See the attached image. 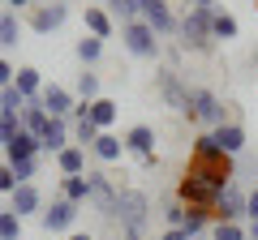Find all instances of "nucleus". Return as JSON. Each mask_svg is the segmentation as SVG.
Returning <instances> with one entry per match:
<instances>
[{
	"instance_id": "f257e3e1",
	"label": "nucleus",
	"mask_w": 258,
	"mask_h": 240,
	"mask_svg": "<svg viewBox=\"0 0 258 240\" xmlns=\"http://www.w3.org/2000/svg\"><path fill=\"white\" fill-rule=\"evenodd\" d=\"M211 13H215V9H207V5H189V9H185L181 26H176V39H181L185 52L207 56V52L215 47V39H211Z\"/></svg>"
},
{
	"instance_id": "f03ea898",
	"label": "nucleus",
	"mask_w": 258,
	"mask_h": 240,
	"mask_svg": "<svg viewBox=\"0 0 258 240\" xmlns=\"http://www.w3.org/2000/svg\"><path fill=\"white\" fill-rule=\"evenodd\" d=\"M189 176H198V180H207L211 189H228L232 180H237V159L224 155V150H215V155H189V167H185Z\"/></svg>"
},
{
	"instance_id": "7ed1b4c3",
	"label": "nucleus",
	"mask_w": 258,
	"mask_h": 240,
	"mask_svg": "<svg viewBox=\"0 0 258 240\" xmlns=\"http://www.w3.org/2000/svg\"><path fill=\"white\" fill-rule=\"evenodd\" d=\"M185 116L203 129H220V125H228V103L207 86H189V111Z\"/></svg>"
},
{
	"instance_id": "20e7f679",
	"label": "nucleus",
	"mask_w": 258,
	"mask_h": 240,
	"mask_svg": "<svg viewBox=\"0 0 258 240\" xmlns=\"http://www.w3.org/2000/svg\"><path fill=\"white\" fill-rule=\"evenodd\" d=\"M147 214H151V197L142 189H120L116 206H112V219H120L125 231H142L147 236Z\"/></svg>"
},
{
	"instance_id": "39448f33",
	"label": "nucleus",
	"mask_w": 258,
	"mask_h": 240,
	"mask_svg": "<svg viewBox=\"0 0 258 240\" xmlns=\"http://www.w3.org/2000/svg\"><path fill=\"white\" fill-rule=\"evenodd\" d=\"M120 30V43H125V52L134 56V60H159V52H164V43H159V35L147 26V22H125Z\"/></svg>"
},
{
	"instance_id": "423d86ee",
	"label": "nucleus",
	"mask_w": 258,
	"mask_h": 240,
	"mask_svg": "<svg viewBox=\"0 0 258 240\" xmlns=\"http://www.w3.org/2000/svg\"><path fill=\"white\" fill-rule=\"evenodd\" d=\"M78 214H82V206L64 202V197L56 193L52 202H47L43 210H39V227H43L47 236H56V240H60L64 231H74V227H78Z\"/></svg>"
},
{
	"instance_id": "0eeeda50",
	"label": "nucleus",
	"mask_w": 258,
	"mask_h": 240,
	"mask_svg": "<svg viewBox=\"0 0 258 240\" xmlns=\"http://www.w3.org/2000/svg\"><path fill=\"white\" fill-rule=\"evenodd\" d=\"M220 193H224V189H211L207 180H198V176H189V172L176 180V202H181L185 210H211Z\"/></svg>"
},
{
	"instance_id": "6e6552de",
	"label": "nucleus",
	"mask_w": 258,
	"mask_h": 240,
	"mask_svg": "<svg viewBox=\"0 0 258 240\" xmlns=\"http://www.w3.org/2000/svg\"><path fill=\"white\" fill-rule=\"evenodd\" d=\"M22 22H26L35 35H52V30H60L64 22H69V5H60V0H47V5H30V9L22 13Z\"/></svg>"
},
{
	"instance_id": "1a4fd4ad",
	"label": "nucleus",
	"mask_w": 258,
	"mask_h": 240,
	"mask_svg": "<svg viewBox=\"0 0 258 240\" xmlns=\"http://www.w3.org/2000/svg\"><path fill=\"white\" fill-rule=\"evenodd\" d=\"M155 94L164 99V107H172V111H189V86L181 82V73L176 69H159L155 73Z\"/></svg>"
},
{
	"instance_id": "9d476101",
	"label": "nucleus",
	"mask_w": 258,
	"mask_h": 240,
	"mask_svg": "<svg viewBox=\"0 0 258 240\" xmlns=\"http://www.w3.org/2000/svg\"><path fill=\"white\" fill-rule=\"evenodd\" d=\"M211 219H215V223H220V219H224V223H245V189H241L237 180H232V185L215 197Z\"/></svg>"
},
{
	"instance_id": "9b49d317",
	"label": "nucleus",
	"mask_w": 258,
	"mask_h": 240,
	"mask_svg": "<svg viewBox=\"0 0 258 240\" xmlns=\"http://www.w3.org/2000/svg\"><path fill=\"white\" fill-rule=\"evenodd\" d=\"M39 103H43V111H47V116H56V120H74V107H78L74 90L60 86V82H47L43 94H39Z\"/></svg>"
},
{
	"instance_id": "f8f14e48",
	"label": "nucleus",
	"mask_w": 258,
	"mask_h": 240,
	"mask_svg": "<svg viewBox=\"0 0 258 240\" xmlns=\"http://www.w3.org/2000/svg\"><path fill=\"white\" fill-rule=\"evenodd\" d=\"M86 180H91V206L103 219H112V206H116V193H120V189L112 185V176L108 172H86Z\"/></svg>"
},
{
	"instance_id": "ddd939ff",
	"label": "nucleus",
	"mask_w": 258,
	"mask_h": 240,
	"mask_svg": "<svg viewBox=\"0 0 258 240\" xmlns=\"http://www.w3.org/2000/svg\"><path fill=\"white\" fill-rule=\"evenodd\" d=\"M142 22H147V26L155 30L159 39H172L176 26H181V18L172 13V0H155L151 9H142Z\"/></svg>"
},
{
	"instance_id": "4468645a",
	"label": "nucleus",
	"mask_w": 258,
	"mask_h": 240,
	"mask_svg": "<svg viewBox=\"0 0 258 240\" xmlns=\"http://www.w3.org/2000/svg\"><path fill=\"white\" fill-rule=\"evenodd\" d=\"M43 206H47V202H43V189H39L35 180H30V185H18V189L9 193V210L18 214V219H30V214H39Z\"/></svg>"
},
{
	"instance_id": "2eb2a0df",
	"label": "nucleus",
	"mask_w": 258,
	"mask_h": 240,
	"mask_svg": "<svg viewBox=\"0 0 258 240\" xmlns=\"http://www.w3.org/2000/svg\"><path fill=\"white\" fill-rule=\"evenodd\" d=\"M39 146H43V155H60L64 146H74V125H69V120H47V129H43V138H39Z\"/></svg>"
},
{
	"instance_id": "dca6fc26",
	"label": "nucleus",
	"mask_w": 258,
	"mask_h": 240,
	"mask_svg": "<svg viewBox=\"0 0 258 240\" xmlns=\"http://www.w3.org/2000/svg\"><path fill=\"white\" fill-rule=\"evenodd\" d=\"M120 142H125V155H151L155 150V142H159V133H155V125H129L125 133H120Z\"/></svg>"
},
{
	"instance_id": "f3484780",
	"label": "nucleus",
	"mask_w": 258,
	"mask_h": 240,
	"mask_svg": "<svg viewBox=\"0 0 258 240\" xmlns=\"http://www.w3.org/2000/svg\"><path fill=\"white\" fill-rule=\"evenodd\" d=\"M82 26H86V35H95V39H103L108 43L112 35H116V18H112L103 5H86L82 9Z\"/></svg>"
},
{
	"instance_id": "a211bd4d",
	"label": "nucleus",
	"mask_w": 258,
	"mask_h": 240,
	"mask_svg": "<svg viewBox=\"0 0 258 240\" xmlns=\"http://www.w3.org/2000/svg\"><path fill=\"white\" fill-rule=\"evenodd\" d=\"M39 155H43V146H39V138H35V133H26V129H22L18 138L5 142V163H18V159H39Z\"/></svg>"
},
{
	"instance_id": "6ab92c4d",
	"label": "nucleus",
	"mask_w": 258,
	"mask_h": 240,
	"mask_svg": "<svg viewBox=\"0 0 258 240\" xmlns=\"http://www.w3.org/2000/svg\"><path fill=\"white\" fill-rule=\"evenodd\" d=\"M211 133H215V142H220L224 155L237 159L241 150H245V125H241V120H228V125H220V129H211Z\"/></svg>"
},
{
	"instance_id": "aec40b11",
	"label": "nucleus",
	"mask_w": 258,
	"mask_h": 240,
	"mask_svg": "<svg viewBox=\"0 0 258 240\" xmlns=\"http://www.w3.org/2000/svg\"><path fill=\"white\" fill-rule=\"evenodd\" d=\"M91 155L99 159V163H120V155H125V142H120L116 133L108 129V133H99V138L91 142Z\"/></svg>"
},
{
	"instance_id": "412c9836",
	"label": "nucleus",
	"mask_w": 258,
	"mask_h": 240,
	"mask_svg": "<svg viewBox=\"0 0 258 240\" xmlns=\"http://www.w3.org/2000/svg\"><path fill=\"white\" fill-rule=\"evenodd\" d=\"M86 155H91L86 146H64L56 155V172L60 176H86Z\"/></svg>"
},
{
	"instance_id": "4be33fe9",
	"label": "nucleus",
	"mask_w": 258,
	"mask_h": 240,
	"mask_svg": "<svg viewBox=\"0 0 258 240\" xmlns=\"http://www.w3.org/2000/svg\"><path fill=\"white\" fill-rule=\"evenodd\" d=\"M237 35H241V22L232 18L228 9H215L211 13V39H215V43H232Z\"/></svg>"
},
{
	"instance_id": "5701e85b",
	"label": "nucleus",
	"mask_w": 258,
	"mask_h": 240,
	"mask_svg": "<svg viewBox=\"0 0 258 240\" xmlns=\"http://www.w3.org/2000/svg\"><path fill=\"white\" fill-rule=\"evenodd\" d=\"M60 197L74 206H91V180L86 176H60Z\"/></svg>"
},
{
	"instance_id": "b1692460",
	"label": "nucleus",
	"mask_w": 258,
	"mask_h": 240,
	"mask_svg": "<svg viewBox=\"0 0 258 240\" xmlns=\"http://www.w3.org/2000/svg\"><path fill=\"white\" fill-rule=\"evenodd\" d=\"M116 116H120V103L108 99V94H99V99L91 103V120L99 125V133H108L112 125H116Z\"/></svg>"
},
{
	"instance_id": "393cba45",
	"label": "nucleus",
	"mask_w": 258,
	"mask_h": 240,
	"mask_svg": "<svg viewBox=\"0 0 258 240\" xmlns=\"http://www.w3.org/2000/svg\"><path fill=\"white\" fill-rule=\"evenodd\" d=\"M13 86H18L26 99H39V94H43V86H47V77L39 73L35 65H22V69H18V77H13Z\"/></svg>"
},
{
	"instance_id": "a878e982",
	"label": "nucleus",
	"mask_w": 258,
	"mask_h": 240,
	"mask_svg": "<svg viewBox=\"0 0 258 240\" xmlns=\"http://www.w3.org/2000/svg\"><path fill=\"white\" fill-rule=\"evenodd\" d=\"M22 26H26V22H22V13H13V9L0 13V47H5V52L22 43Z\"/></svg>"
},
{
	"instance_id": "bb28decb",
	"label": "nucleus",
	"mask_w": 258,
	"mask_h": 240,
	"mask_svg": "<svg viewBox=\"0 0 258 240\" xmlns=\"http://www.w3.org/2000/svg\"><path fill=\"white\" fill-rule=\"evenodd\" d=\"M47 111H43V103L39 99H26V107H22V129L26 133H35V138H43V129H47Z\"/></svg>"
},
{
	"instance_id": "cd10ccee",
	"label": "nucleus",
	"mask_w": 258,
	"mask_h": 240,
	"mask_svg": "<svg viewBox=\"0 0 258 240\" xmlns=\"http://www.w3.org/2000/svg\"><path fill=\"white\" fill-rule=\"evenodd\" d=\"M74 56L82 60V69L99 65V60H103V39H95V35H82V39L74 43Z\"/></svg>"
},
{
	"instance_id": "c85d7f7f",
	"label": "nucleus",
	"mask_w": 258,
	"mask_h": 240,
	"mask_svg": "<svg viewBox=\"0 0 258 240\" xmlns=\"http://www.w3.org/2000/svg\"><path fill=\"white\" fill-rule=\"evenodd\" d=\"M69 90H74V99H82V103H95V99H99V73L82 69V73L74 77V86H69Z\"/></svg>"
},
{
	"instance_id": "c756f323",
	"label": "nucleus",
	"mask_w": 258,
	"mask_h": 240,
	"mask_svg": "<svg viewBox=\"0 0 258 240\" xmlns=\"http://www.w3.org/2000/svg\"><path fill=\"white\" fill-rule=\"evenodd\" d=\"M211 210H189V214H185V223H181V231H185V236H207V231H211Z\"/></svg>"
},
{
	"instance_id": "7c9ffc66",
	"label": "nucleus",
	"mask_w": 258,
	"mask_h": 240,
	"mask_svg": "<svg viewBox=\"0 0 258 240\" xmlns=\"http://www.w3.org/2000/svg\"><path fill=\"white\" fill-rule=\"evenodd\" d=\"M103 9L116 18V26H125V22H138L142 18V9H138V0H108Z\"/></svg>"
},
{
	"instance_id": "2f4dec72",
	"label": "nucleus",
	"mask_w": 258,
	"mask_h": 240,
	"mask_svg": "<svg viewBox=\"0 0 258 240\" xmlns=\"http://www.w3.org/2000/svg\"><path fill=\"white\" fill-rule=\"evenodd\" d=\"M22 223L26 219H18V214L5 206V210H0V240H22Z\"/></svg>"
},
{
	"instance_id": "473e14b6",
	"label": "nucleus",
	"mask_w": 258,
	"mask_h": 240,
	"mask_svg": "<svg viewBox=\"0 0 258 240\" xmlns=\"http://www.w3.org/2000/svg\"><path fill=\"white\" fill-rule=\"evenodd\" d=\"M9 167H13V176H18V185H30L39 176V167H43V155L39 159H18V163H9Z\"/></svg>"
},
{
	"instance_id": "72a5a7b5",
	"label": "nucleus",
	"mask_w": 258,
	"mask_h": 240,
	"mask_svg": "<svg viewBox=\"0 0 258 240\" xmlns=\"http://www.w3.org/2000/svg\"><path fill=\"white\" fill-rule=\"evenodd\" d=\"M211 240H245V223H211V231H207Z\"/></svg>"
},
{
	"instance_id": "f704fd0d",
	"label": "nucleus",
	"mask_w": 258,
	"mask_h": 240,
	"mask_svg": "<svg viewBox=\"0 0 258 240\" xmlns=\"http://www.w3.org/2000/svg\"><path fill=\"white\" fill-rule=\"evenodd\" d=\"M95 138H99V125H95V120H74V146H86V150H91Z\"/></svg>"
},
{
	"instance_id": "c9c22d12",
	"label": "nucleus",
	"mask_w": 258,
	"mask_h": 240,
	"mask_svg": "<svg viewBox=\"0 0 258 240\" xmlns=\"http://www.w3.org/2000/svg\"><path fill=\"white\" fill-rule=\"evenodd\" d=\"M22 133V111H0V146Z\"/></svg>"
},
{
	"instance_id": "e433bc0d",
	"label": "nucleus",
	"mask_w": 258,
	"mask_h": 240,
	"mask_svg": "<svg viewBox=\"0 0 258 240\" xmlns=\"http://www.w3.org/2000/svg\"><path fill=\"white\" fill-rule=\"evenodd\" d=\"M22 107H26V94L18 86H5L0 90V111H22Z\"/></svg>"
},
{
	"instance_id": "4c0bfd02",
	"label": "nucleus",
	"mask_w": 258,
	"mask_h": 240,
	"mask_svg": "<svg viewBox=\"0 0 258 240\" xmlns=\"http://www.w3.org/2000/svg\"><path fill=\"white\" fill-rule=\"evenodd\" d=\"M185 214H189V210H185V206L176 202V197L164 206V223H168V227H181V223H185Z\"/></svg>"
},
{
	"instance_id": "58836bf2",
	"label": "nucleus",
	"mask_w": 258,
	"mask_h": 240,
	"mask_svg": "<svg viewBox=\"0 0 258 240\" xmlns=\"http://www.w3.org/2000/svg\"><path fill=\"white\" fill-rule=\"evenodd\" d=\"M245 223H258V185L245 189Z\"/></svg>"
},
{
	"instance_id": "ea45409f",
	"label": "nucleus",
	"mask_w": 258,
	"mask_h": 240,
	"mask_svg": "<svg viewBox=\"0 0 258 240\" xmlns=\"http://www.w3.org/2000/svg\"><path fill=\"white\" fill-rule=\"evenodd\" d=\"M13 189H18V176L9 163H0V193H13Z\"/></svg>"
},
{
	"instance_id": "a19ab883",
	"label": "nucleus",
	"mask_w": 258,
	"mask_h": 240,
	"mask_svg": "<svg viewBox=\"0 0 258 240\" xmlns=\"http://www.w3.org/2000/svg\"><path fill=\"white\" fill-rule=\"evenodd\" d=\"M13 77H18V65H9V60L0 56V90H5V86H13Z\"/></svg>"
},
{
	"instance_id": "79ce46f5",
	"label": "nucleus",
	"mask_w": 258,
	"mask_h": 240,
	"mask_svg": "<svg viewBox=\"0 0 258 240\" xmlns=\"http://www.w3.org/2000/svg\"><path fill=\"white\" fill-rule=\"evenodd\" d=\"M138 163H142V172H155V167H159V155H155V150H151V155H138Z\"/></svg>"
},
{
	"instance_id": "37998d69",
	"label": "nucleus",
	"mask_w": 258,
	"mask_h": 240,
	"mask_svg": "<svg viewBox=\"0 0 258 240\" xmlns=\"http://www.w3.org/2000/svg\"><path fill=\"white\" fill-rule=\"evenodd\" d=\"M155 240H189V236H185V231L181 227H164V231H159V236Z\"/></svg>"
},
{
	"instance_id": "c03bdc74",
	"label": "nucleus",
	"mask_w": 258,
	"mask_h": 240,
	"mask_svg": "<svg viewBox=\"0 0 258 240\" xmlns=\"http://www.w3.org/2000/svg\"><path fill=\"white\" fill-rule=\"evenodd\" d=\"M5 5H9V9H13V13H26V9H30V5H35V0H5Z\"/></svg>"
},
{
	"instance_id": "a18cd8bd",
	"label": "nucleus",
	"mask_w": 258,
	"mask_h": 240,
	"mask_svg": "<svg viewBox=\"0 0 258 240\" xmlns=\"http://www.w3.org/2000/svg\"><path fill=\"white\" fill-rule=\"evenodd\" d=\"M116 240H147V236H142V231H125V227H120V231H116Z\"/></svg>"
},
{
	"instance_id": "49530a36",
	"label": "nucleus",
	"mask_w": 258,
	"mask_h": 240,
	"mask_svg": "<svg viewBox=\"0 0 258 240\" xmlns=\"http://www.w3.org/2000/svg\"><path fill=\"white\" fill-rule=\"evenodd\" d=\"M64 240H95V236H91V231H69Z\"/></svg>"
},
{
	"instance_id": "de8ad7c7",
	"label": "nucleus",
	"mask_w": 258,
	"mask_h": 240,
	"mask_svg": "<svg viewBox=\"0 0 258 240\" xmlns=\"http://www.w3.org/2000/svg\"><path fill=\"white\" fill-rule=\"evenodd\" d=\"M245 240H258V223H245Z\"/></svg>"
},
{
	"instance_id": "09e8293b",
	"label": "nucleus",
	"mask_w": 258,
	"mask_h": 240,
	"mask_svg": "<svg viewBox=\"0 0 258 240\" xmlns=\"http://www.w3.org/2000/svg\"><path fill=\"white\" fill-rule=\"evenodd\" d=\"M95 5H108V0H95Z\"/></svg>"
},
{
	"instance_id": "8fccbe9b",
	"label": "nucleus",
	"mask_w": 258,
	"mask_h": 240,
	"mask_svg": "<svg viewBox=\"0 0 258 240\" xmlns=\"http://www.w3.org/2000/svg\"><path fill=\"white\" fill-rule=\"evenodd\" d=\"M254 9H258V0H254Z\"/></svg>"
},
{
	"instance_id": "3c124183",
	"label": "nucleus",
	"mask_w": 258,
	"mask_h": 240,
	"mask_svg": "<svg viewBox=\"0 0 258 240\" xmlns=\"http://www.w3.org/2000/svg\"><path fill=\"white\" fill-rule=\"evenodd\" d=\"M147 240H155V236H147Z\"/></svg>"
},
{
	"instance_id": "603ef678",
	"label": "nucleus",
	"mask_w": 258,
	"mask_h": 240,
	"mask_svg": "<svg viewBox=\"0 0 258 240\" xmlns=\"http://www.w3.org/2000/svg\"><path fill=\"white\" fill-rule=\"evenodd\" d=\"M47 240H56V236H47Z\"/></svg>"
},
{
	"instance_id": "864d4df0",
	"label": "nucleus",
	"mask_w": 258,
	"mask_h": 240,
	"mask_svg": "<svg viewBox=\"0 0 258 240\" xmlns=\"http://www.w3.org/2000/svg\"><path fill=\"white\" fill-rule=\"evenodd\" d=\"M60 5H64V0H60Z\"/></svg>"
}]
</instances>
